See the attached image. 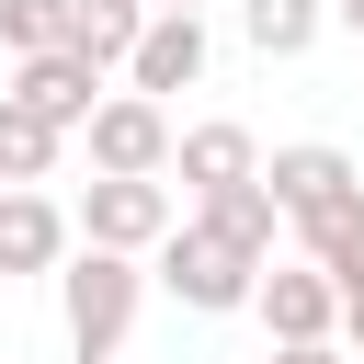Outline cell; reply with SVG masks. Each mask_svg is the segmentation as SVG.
<instances>
[{
	"label": "cell",
	"mask_w": 364,
	"mask_h": 364,
	"mask_svg": "<svg viewBox=\"0 0 364 364\" xmlns=\"http://www.w3.org/2000/svg\"><path fill=\"white\" fill-rule=\"evenodd\" d=\"M136 296H148V273H136L125 250H68V262H57L68 353H80V364H114V353H125V330H136Z\"/></svg>",
	"instance_id": "obj_1"
},
{
	"label": "cell",
	"mask_w": 364,
	"mask_h": 364,
	"mask_svg": "<svg viewBox=\"0 0 364 364\" xmlns=\"http://www.w3.org/2000/svg\"><path fill=\"white\" fill-rule=\"evenodd\" d=\"M159 284H171L182 307H205V318H216V307H250V284H262V262H250L239 239H216L205 216H182V228L159 239Z\"/></svg>",
	"instance_id": "obj_2"
},
{
	"label": "cell",
	"mask_w": 364,
	"mask_h": 364,
	"mask_svg": "<svg viewBox=\"0 0 364 364\" xmlns=\"http://www.w3.org/2000/svg\"><path fill=\"white\" fill-rule=\"evenodd\" d=\"M91 171L102 182H159L171 171V114L148 102V91H114V102H91Z\"/></svg>",
	"instance_id": "obj_3"
},
{
	"label": "cell",
	"mask_w": 364,
	"mask_h": 364,
	"mask_svg": "<svg viewBox=\"0 0 364 364\" xmlns=\"http://www.w3.org/2000/svg\"><path fill=\"white\" fill-rule=\"evenodd\" d=\"M171 228H182V216H171V182H102V171H91V193H80V250L148 262Z\"/></svg>",
	"instance_id": "obj_4"
},
{
	"label": "cell",
	"mask_w": 364,
	"mask_h": 364,
	"mask_svg": "<svg viewBox=\"0 0 364 364\" xmlns=\"http://www.w3.org/2000/svg\"><path fill=\"white\" fill-rule=\"evenodd\" d=\"M250 307H262L273 341H330V330H341V284H330L318 262H262Z\"/></svg>",
	"instance_id": "obj_5"
},
{
	"label": "cell",
	"mask_w": 364,
	"mask_h": 364,
	"mask_svg": "<svg viewBox=\"0 0 364 364\" xmlns=\"http://www.w3.org/2000/svg\"><path fill=\"white\" fill-rule=\"evenodd\" d=\"M11 102H34L57 136H80V125H91V102H102V68H91L80 46H46V57H23V68H11Z\"/></svg>",
	"instance_id": "obj_6"
},
{
	"label": "cell",
	"mask_w": 364,
	"mask_h": 364,
	"mask_svg": "<svg viewBox=\"0 0 364 364\" xmlns=\"http://www.w3.org/2000/svg\"><path fill=\"white\" fill-rule=\"evenodd\" d=\"M125 80L159 102V91H193L205 80V11H148V34H136V57H125Z\"/></svg>",
	"instance_id": "obj_7"
},
{
	"label": "cell",
	"mask_w": 364,
	"mask_h": 364,
	"mask_svg": "<svg viewBox=\"0 0 364 364\" xmlns=\"http://www.w3.org/2000/svg\"><path fill=\"white\" fill-rule=\"evenodd\" d=\"M171 171H182V193L205 205V193H228V182H262V148H250V125H193V136H171Z\"/></svg>",
	"instance_id": "obj_8"
},
{
	"label": "cell",
	"mask_w": 364,
	"mask_h": 364,
	"mask_svg": "<svg viewBox=\"0 0 364 364\" xmlns=\"http://www.w3.org/2000/svg\"><path fill=\"white\" fill-rule=\"evenodd\" d=\"M296 239H307V262H318L341 296H364V182H353V193H330V205H307V216H296Z\"/></svg>",
	"instance_id": "obj_9"
},
{
	"label": "cell",
	"mask_w": 364,
	"mask_h": 364,
	"mask_svg": "<svg viewBox=\"0 0 364 364\" xmlns=\"http://www.w3.org/2000/svg\"><path fill=\"white\" fill-rule=\"evenodd\" d=\"M353 182H364V171H353L341 148H318V136H307V148H273V159H262V193H273L284 216H307V205H330V193H353Z\"/></svg>",
	"instance_id": "obj_10"
},
{
	"label": "cell",
	"mask_w": 364,
	"mask_h": 364,
	"mask_svg": "<svg viewBox=\"0 0 364 364\" xmlns=\"http://www.w3.org/2000/svg\"><path fill=\"white\" fill-rule=\"evenodd\" d=\"M68 262V216L46 193H0V273H57Z\"/></svg>",
	"instance_id": "obj_11"
},
{
	"label": "cell",
	"mask_w": 364,
	"mask_h": 364,
	"mask_svg": "<svg viewBox=\"0 0 364 364\" xmlns=\"http://www.w3.org/2000/svg\"><path fill=\"white\" fill-rule=\"evenodd\" d=\"M57 148H68V136H57L34 102H11V91H0V193H34V182L57 171Z\"/></svg>",
	"instance_id": "obj_12"
},
{
	"label": "cell",
	"mask_w": 364,
	"mask_h": 364,
	"mask_svg": "<svg viewBox=\"0 0 364 364\" xmlns=\"http://www.w3.org/2000/svg\"><path fill=\"white\" fill-rule=\"evenodd\" d=\"M136 34H148V0H68V46H80L91 68H125Z\"/></svg>",
	"instance_id": "obj_13"
},
{
	"label": "cell",
	"mask_w": 364,
	"mask_h": 364,
	"mask_svg": "<svg viewBox=\"0 0 364 364\" xmlns=\"http://www.w3.org/2000/svg\"><path fill=\"white\" fill-rule=\"evenodd\" d=\"M193 216H205V228H216V239H239V250H250V262H273V228H284V205H273V193H262V182H228V193H205V205H193Z\"/></svg>",
	"instance_id": "obj_14"
},
{
	"label": "cell",
	"mask_w": 364,
	"mask_h": 364,
	"mask_svg": "<svg viewBox=\"0 0 364 364\" xmlns=\"http://www.w3.org/2000/svg\"><path fill=\"white\" fill-rule=\"evenodd\" d=\"M318 23H330V0H239V34H250L262 57H307Z\"/></svg>",
	"instance_id": "obj_15"
},
{
	"label": "cell",
	"mask_w": 364,
	"mask_h": 364,
	"mask_svg": "<svg viewBox=\"0 0 364 364\" xmlns=\"http://www.w3.org/2000/svg\"><path fill=\"white\" fill-rule=\"evenodd\" d=\"M0 46H11V57L68 46V0H0Z\"/></svg>",
	"instance_id": "obj_16"
},
{
	"label": "cell",
	"mask_w": 364,
	"mask_h": 364,
	"mask_svg": "<svg viewBox=\"0 0 364 364\" xmlns=\"http://www.w3.org/2000/svg\"><path fill=\"white\" fill-rule=\"evenodd\" d=\"M273 364H353L341 341H273Z\"/></svg>",
	"instance_id": "obj_17"
},
{
	"label": "cell",
	"mask_w": 364,
	"mask_h": 364,
	"mask_svg": "<svg viewBox=\"0 0 364 364\" xmlns=\"http://www.w3.org/2000/svg\"><path fill=\"white\" fill-rule=\"evenodd\" d=\"M341 341H353V353H364V296H341Z\"/></svg>",
	"instance_id": "obj_18"
},
{
	"label": "cell",
	"mask_w": 364,
	"mask_h": 364,
	"mask_svg": "<svg viewBox=\"0 0 364 364\" xmlns=\"http://www.w3.org/2000/svg\"><path fill=\"white\" fill-rule=\"evenodd\" d=\"M330 11H341V23H353V34H364V0H330Z\"/></svg>",
	"instance_id": "obj_19"
},
{
	"label": "cell",
	"mask_w": 364,
	"mask_h": 364,
	"mask_svg": "<svg viewBox=\"0 0 364 364\" xmlns=\"http://www.w3.org/2000/svg\"><path fill=\"white\" fill-rule=\"evenodd\" d=\"M148 11H205V0H148Z\"/></svg>",
	"instance_id": "obj_20"
}]
</instances>
